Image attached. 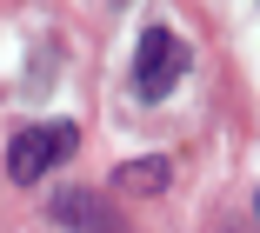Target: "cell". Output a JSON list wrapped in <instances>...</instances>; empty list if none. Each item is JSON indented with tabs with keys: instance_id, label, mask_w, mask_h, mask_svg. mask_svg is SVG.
Listing matches in <instances>:
<instances>
[{
	"instance_id": "6da1fadb",
	"label": "cell",
	"mask_w": 260,
	"mask_h": 233,
	"mask_svg": "<svg viewBox=\"0 0 260 233\" xmlns=\"http://www.w3.org/2000/svg\"><path fill=\"white\" fill-rule=\"evenodd\" d=\"M187 67H193L187 40H180L167 20H153V27L140 34V47H134V87H140V100H160V93H174V87L187 80Z\"/></svg>"
},
{
	"instance_id": "7a4b0ae2",
	"label": "cell",
	"mask_w": 260,
	"mask_h": 233,
	"mask_svg": "<svg viewBox=\"0 0 260 233\" xmlns=\"http://www.w3.org/2000/svg\"><path fill=\"white\" fill-rule=\"evenodd\" d=\"M74 140H80V127H74V120L27 127V134H14V147H7V173H14L20 187H34L54 160H67V153H74Z\"/></svg>"
},
{
	"instance_id": "3957f363",
	"label": "cell",
	"mask_w": 260,
	"mask_h": 233,
	"mask_svg": "<svg viewBox=\"0 0 260 233\" xmlns=\"http://www.w3.org/2000/svg\"><path fill=\"white\" fill-rule=\"evenodd\" d=\"M47 213H54V226H74V233H127V220L107 207V193L93 187H67L47 200Z\"/></svg>"
},
{
	"instance_id": "277c9868",
	"label": "cell",
	"mask_w": 260,
	"mask_h": 233,
	"mask_svg": "<svg viewBox=\"0 0 260 233\" xmlns=\"http://www.w3.org/2000/svg\"><path fill=\"white\" fill-rule=\"evenodd\" d=\"M167 180H174V160H127V167H114V193H167Z\"/></svg>"
}]
</instances>
